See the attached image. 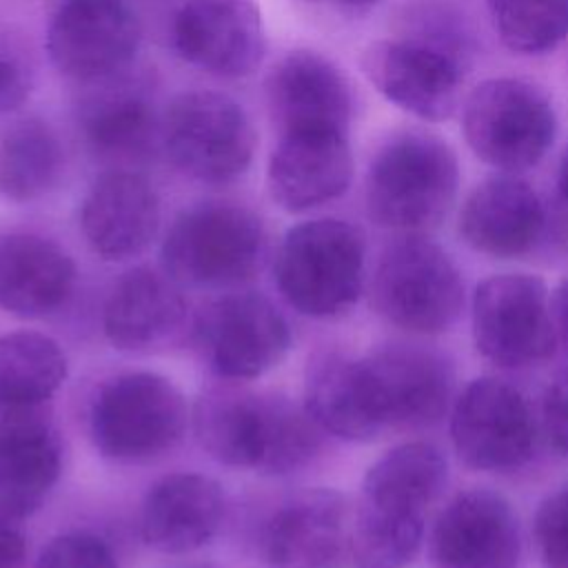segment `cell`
I'll list each match as a JSON object with an SVG mask.
<instances>
[{"label":"cell","instance_id":"6da1fadb","mask_svg":"<svg viewBox=\"0 0 568 568\" xmlns=\"http://www.w3.org/2000/svg\"><path fill=\"white\" fill-rule=\"evenodd\" d=\"M448 466L426 442L388 450L366 473L351 524L357 568H404L424 539V517L444 493Z\"/></svg>","mask_w":568,"mask_h":568},{"label":"cell","instance_id":"7a4b0ae2","mask_svg":"<svg viewBox=\"0 0 568 568\" xmlns=\"http://www.w3.org/2000/svg\"><path fill=\"white\" fill-rule=\"evenodd\" d=\"M195 435L220 464L284 475L320 450V426L282 395L237 386L206 390L195 404Z\"/></svg>","mask_w":568,"mask_h":568},{"label":"cell","instance_id":"3957f363","mask_svg":"<svg viewBox=\"0 0 568 568\" xmlns=\"http://www.w3.org/2000/svg\"><path fill=\"white\" fill-rule=\"evenodd\" d=\"M364 237L357 226L320 217L293 226L275 257L282 297L308 317H337L359 297Z\"/></svg>","mask_w":568,"mask_h":568},{"label":"cell","instance_id":"277c9868","mask_svg":"<svg viewBox=\"0 0 568 568\" xmlns=\"http://www.w3.org/2000/svg\"><path fill=\"white\" fill-rule=\"evenodd\" d=\"M459 182L455 153L428 133L390 140L371 162L368 215L386 229L426 231L450 209Z\"/></svg>","mask_w":568,"mask_h":568},{"label":"cell","instance_id":"5b68a950","mask_svg":"<svg viewBox=\"0 0 568 568\" xmlns=\"http://www.w3.org/2000/svg\"><path fill=\"white\" fill-rule=\"evenodd\" d=\"M264 251V226L253 211L204 202L175 217L162 242V264L178 284L235 286L255 275Z\"/></svg>","mask_w":568,"mask_h":568},{"label":"cell","instance_id":"8992f818","mask_svg":"<svg viewBox=\"0 0 568 568\" xmlns=\"http://www.w3.org/2000/svg\"><path fill=\"white\" fill-rule=\"evenodd\" d=\"M186 426L182 393L158 373H122L100 386L89 410L95 448L118 462H144L171 450Z\"/></svg>","mask_w":568,"mask_h":568},{"label":"cell","instance_id":"52a82bcc","mask_svg":"<svg viewBox=\"0 0 568 568\" xmlns=\"http://www.w3.org/2000/svg\"><path fill=\"white\" fill-rule=\"evenodd\" d=\"M162 144L189 178L224 184L240 178L255 151V129L246 111L217 91L180 93L162 120Z\"/></svg>","mask_w":568,"mask_h":568},{"label":"cell","instance_id":"ba28073f","mask_svg":"<svg viewBox=\"0 0 568 568\" xmlns=\"http://www.w3.org/2000/svg\"><path fill=\"white\" fill-rule=\"evenodd\" d=\"M373 304L390 324L433 335L459 317L464 284L446 251L413 235L382 253L373 275Z\"/></svg>","mask_w":568,"mask_h":568},{"label":"cell","instance_id":"9c48e42d","mask_svg":"<svg viewBox=\"0 0 568 568\" xmlns=\"http://www.w3.org/2000/svg\"><path fill=\"white\" fill-rule=\"evenodd\" d=\"M555 111L532 84L493 78L473 89L464 104V135L486 164L517 173L535 166L555 140Z\"/></svg>","mask_w":568,"mask_h":568},{"label":"cell","instance_id":"30bf717a","mask_svg":"<svg viewBox=\"0 0 568 568\" xmlns=\"http://www.w3.org/2000/svg\"><path fill=\"white\" fill-rule=\"evenodd\" d=\"M546 284L526 273L484 280L473 297L477 351L504 368H526L555 353L557 326Z\"/></svg>","mask_w":568,"mask_h":568},{"label":"cell","instance_id":"8fae6325","mask_svg":"<svg viewBox=\"0 0 568 568\" xmlns=\"http://www.w3.org/2000/svg\"><path fill=\"white\" fill-rule=\"evenodd\" d=\"M197 344L226 379H255L291 346V331L275 304L260 293H231L209 302L195 320Z\"/></svg>","mask_w":568,"mask_h":568},{"label":"cell","instance_id":"7c38bea8","mask_svg":"<svg viewBox=\"0 0 568 568\" xmlns=\"http://www.w3.org/2000/svg\"><path fill=\"white\" fill-rule=\"evenodd\" d=\"M450 437L470 468L513 470L532 455L535 419L515 386L497 377H479L453 406Z\"/></svg>","mask_w":568,"mask_h":568},{"label":"cell","instance_id":"4fadbf2b","mask_svg":"<svg viewBox=\"0 0 568 568\" xmlns=\"http://www.w3.org/2000/svg\"><path fill=\"white\" fill-rule=\"evenodd\" d=\"M140 47V22L124 0H64L47 29L53 67L82 82L118 75Z\"/></svg>","mask_w":568,"mask_h":568},{"label":"cell","instance_id":"5bb4252c","mask_svg":"<svg viewBox=\"0 0 568 568\" xmlns=\"http://www.w3.org/2000/svg\"><path fill=\"white\" fill-rule=\"evenodd\" d=\"M171 36L182 60L220 78L248 75L266 49L262 13L253 0H186L173 18Z\"/></svg>","mask_w":568,"mask_h":568},{"label":"cell","instance_id":"9a60e30c","mask_svg":"<svg viewBox=\"0 0 568 568\" xmlns=\"http://www.w3.org/2000/svg\"><path fill=\"white\" fill-rule=\"evenodd\" d=\"M362 67L375 89L424 120H446L459 106V58L422 40H379L364 55Z\"/></svg>","mask_w":568,"mask_h":568},{"label":"cell","instance_id":"2e32d148","mask_svg":"<svg viewBox=\"0 0 568 568\" xmlns=\"http://www.w3.org/2000/svg\"><path fill=\"white\" fill-rule=\"evenodd\" d=\"M519 552L517 515L486 488L459 493L433 526L430 555L437 568H517Z\"/></svg>","mask_w":568,"mask_h":568},{"label":"cell","instance_id":"e0dca14e","mask_svg":"<svg viewBox=\"0 0 568 568\" xmlns=\"http://www.w3.org/2000/svg\"><path fill=\"white\" fill-rule=\"evenodd\" d=\"M353 515L328 488H308L286 499L262 532L264 557L275 568H333L351 555Z\"/></svg>","mask_w":568,"mask_h":568},{"label":"cell","instance_id":"ac0fdd59","mask_svg":"<svg viewBox=\"0 0 568 568\" xmlns=\"http://www.w3.org/2000/svg\"><path fill=\"white\" fill-rule=\"evenodd\" d=\"M373 399L384 428L435 424L448 408L453 368L435 351L386 346L364 357Z\"/></svg>","mask_w":568,"mask_h":568},{"label":"cell","instance_id":"d6986e66","mask_svg":"<svg viewBox=\"0 0 568 568\" xmlns=\"http://www.w3.org/2000/svg\"><path fill=\"white\" fill-rule=\"evenodd\" d=\"M266 104L280 135L348 133L351 89L342 71L315 51H291L268 73Z\"/></svg>","mask_w":568,"mask_h":568},{"label":"cell","instance_id":"ffe728a7","mask_svg":"<svg viewBox=\"0 0 568 568\" xmlns=\"http://www.w3.org/2000/svg\"><path fill=\"white\" fill-rule=\"evenodd\" d=\"M44 404H0V515H33L60 477V442L44 415Z\"/></svg>","mask_w":568,"mask_h":568},{"label":"cell","instance_id":"44dd1931","mask_svg":"<svg viewBox=\"0 0 568 568\" xmlns=\"http://www.w3.org/2000/svg\"><path fill=\"white\" fill-rule=\"evenodd\" d=\"M353 178L348 133L302 131L284 133L268 160L271 197L286 211L300 213L339 197Z\"/></svg>","mask_w":568,"mask_h":568},{"label":"cell","instance_id":"7402d4cb","mask_svg":"<svg viewBox=\"0 0 568 568\" xmlns=\"http://www.w3.org/2000/svg\"><path fill=\"white\" fill-rule=\"evenodd\" d=\"M80 226L104 260L133 257L151 244L160 226L158 193L133 169H109L89 189Z\"/></svg>","mask_w":568,"mask_h":568},{"label":"cell","instance_id":"603a6c76","mask_svg":"<svg viewBox=\"0 0 568 568\" xmlns=\"http://www.w3.org/2000/svg\"><path fill=\"white\" fill-rule=\"evenodd\" d=\"M222 519L220 484L200 473H175L149 490L140 530L146 546L166 555H184L211 541Z\"/></svg>","mask_w":568,"mask_h":568},{"label":"cell","instance_id":"cb8c5ba5","mask_svg":"<svg viewBox=\"0 0 568 568\" xmlns=\"http://www.w3.org/2000/svg\"><path fill=\"white\" fill-rule=\"evenodd\" d=\"M541 231L539 195L528 182L508 173L481 182L468 195L459 215V233L466 244L493 257L528 253Z\"/></svg>","mask_w":568,"mask_h":568},{"label":"cell","instance_id":"d4e9b609","mask_svg":"<svg viewBox=\"0 0 568 568\" xmlns=\"http://www.w3.org/2000/svg\"><path fill=\"white\" fill-rule=\"evenodd\" d=\"M75 264L55 242L33 233L0 237V308L24 320L44 317L67 304Z\"/></svg>","mask_w":568,"mask_h":568},{"label":"cell","instance_id":"484cf974","mask_svg":"<svg viewBox=\"0 0 568 568\" xmlns=\"http://www.w3.org/2000/svg\"><path fill=\"white\" fill-rule=\"evenodd\" d=\"M186 304L178 282L146 266L126 271L111 288L102 326L120 351H144L164 342L184 317Z\"/></svg>","mask_w":568,"mask_h":568},{"label":"cell","instance_id":"4316f807","mask_svg":"<svg viewBox=\"0 0 568 568\" xmlns=\"http://www.w3.org/2000/svg\"><path fill=\"white\" fill-rule=\"evenodd\" d=\"M304 408L324 433L342 439L366 442L384 430L364 357L333 351L315 355L306 371Z\"/></svg>","mask_w":568,"mask_h":568},{"label":"cell","instance_id":"83f0119b","mask_svg":"<svg viewBox=\"0 0 568 568\" xmlns=\"http://www.w3.org/2000/svg\"><path fill=\"white\" fill-rule=\"evenodd\" d=\"M80 129L91 153L113 169L146 160L162 138L153 100L135 82H115L89 95L80 109Z\"/></svg>","mask_w":568,"mask_h":568},{"label":"cell","instance_id":"f1b7e54d","mask_svg":"<svg viewBox=\"0 0 568 568\" xmlns=\"http://www.w3.org/2000/svg\"><path fill=\"white\" fill-rule=\"evenodd\" d=\"M64 166V153L53 129L27 118L0 140V193L13 202H29L49 193Z\"/></svg>","mask_w":568,"mask_h":568},{"label":"cell","instance_id":"f546056e","mask_svg":"<svg viewBox=\"0 0 568 568\" xmlns=\"http://www.w3.org/2000/svg\"><path fill=\"white\" fill-rule=\"evenodd\" d=\"M64 377L67 357L49 335L20 331L0 337V404H44Z\"/></svg>","mask_w":568,"mask_h":568},{"label":"cell","instance_id":"4dcf8cb0","mask_svg":"<svg viewBox=\"0 0 568 568\" xmlns=\"http://www.w3.org/2000/svg\"><path fill=\"white\" fill-rule=\"evenodd\" d=\"M488 13L501 42L517 53L550 51L568 36V0H488Z\"/></svg>","mask_w":568,"mask_h":568},{"label":"cell","instance_id":"1f68e13d","mask_svg":"<svg viewBox=\"0 0 568 568\" xmlns=\"http://www.w3.org/2000/svg\"><path fill=\"white\" fill-rule=\"evenodd\" d=\"M36 568H118V561L100 537L64 532L42 548Z\"/></svg>","mask_w":568,"mask_h":568},{"label":"cell","instance_id":"d6a6232c","mask_svg":"<svg viewBox=\"0 0 568 568\" xmlns=\"http://www.w3.org/2000/svg\"><path fill=\"white\" fill-rule=\"evenodd\" d=\"M535 541L546 568H568V484L537 508Z\"/></svg>","mask_w":568,"mask_h":568},{"label":"cell","instance_id":"836d02e7","mask_svg":"<svg viewBox=\"0 0 568 568\" xmlns=\"http://www.w3.org/2000/svg\"><path fill=\"white\" fill-rule=\"evenodd\" d=\"M33 69L24 51L0 33V113L18 109L31 93Z\"/></svg>","mask_w":568,"mask_h":568},{"label":"cell","instance_id":"e575fe53","mask_svg":"<svg viewBox=\"0 0 568 568\" xmlns=\"http://www.w3.org/2000/svg\"><path fill=\"white\" fill-rule=\"evenodd\" d=\"M541 422L548 444L568 459V371H561L544 393Z\"/></svg>","mask_w":568,"mask_h":568},{"label":"cell","instance_id":"d590c367","mask_svg":"<svg viewBox=\"0 0 568 568\" xmlns=\"http://www.w3.org/2000/svg\"><path fill=\"white\" fill-rule=\"evenodd\" d=\"M9 521L11 519L0 515V568H24L27 566L24 537Z\"/></svg>","mask_w":568,"mask_h":568},{"label":"cell","instance_id":"8d00e7d4","mask_svg":"<svg viewBox=\"0 0 568 568\" xmlns=\"http://www.w3.org/2000/svg\"><path fill=\"white\" fill-rule=\"evenodd\" d=\"M552 317H555L557 333L564 337V342H568V275L561 280V284L555 291Z\"/></svg>","mask_w":568,"mask_h":568},{"label":"cell","instance_id":"74e56055","mask_svg":"<svg viewBox=\"0 0 568 568\" xmlns=\"http://www.w3.org/2000/svg\"><path fill=\"white\" fill-rule=\"evenodd\" d=\"M304 2H326V4H335V7H344V9H368V7L377 4L379 0H304Z\"/></svg>","mask_w":568,"mask_h":568},{"label":"cell","instance_id":"f35d334b","mask_svg":"<svg viewBox=\"0 0 568 568\" xmlns=\"http://www.w3.org/2000/svg\"><path fill=\"white\" fill-rule=\"evenodd\" d=\"M557 184H559V191L561 195L568 200V149L561 158V164H559V173H557Z\"/></svg>","mask_w":568,"mask_h":568}]
</instances>
